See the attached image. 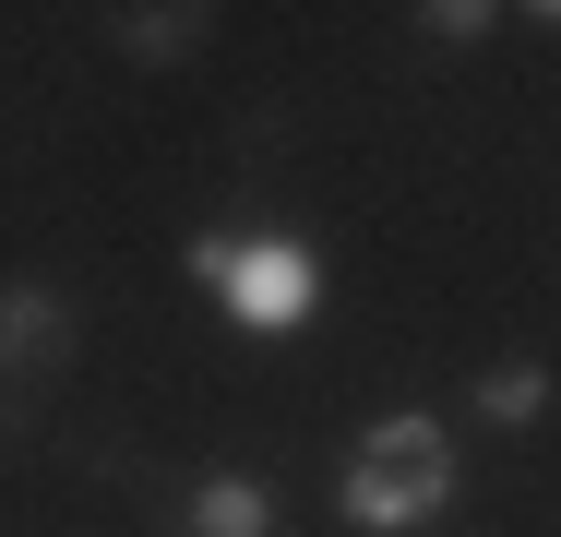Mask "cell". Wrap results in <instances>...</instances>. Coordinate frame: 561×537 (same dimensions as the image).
I'll use <instances>...</instances> for the list:
<instances>
[{
    "mask_svg": "<svg viewBox=\"0 0 561 537\" xmlns=\"http://www.w3.org/2000/svg\"><path fill=\"white\" fill-rule=\"evenodd\" d=\"M335 502H346L358 537H419L454 502V430L431 419V407H394V419L346 454V490H335Z\"/></svg>",
    "mask_w": 561,
    "mask_h": 537,
    "instance_id": "cell-1",
    "label": "cell"
},
{
    "mask_svg": "<svg viewBox=\"0 0 561 537\" xmlns=\"http://www.w3.org/2000/svg\"><path fill=\"white\" fill-rule=\"evenodd\" d=\"M216 299H227V322H239V334H299V322H311V299H323V275H311V251H299V239H239Z\"/></svg>",
    "mask_w": 561,
    "mask_h": 537,
    "instance_id": "cell-2",
    "label": "cell"
},
{
    "mask_svg": "<svg viewBox=\"0 0 561 537\" xmlns=\"http://www.w3.org/2000/svg\"><path fill=\"white\" fill-rule=\"evenodd\" d=\"M72 358V311H60V287H0V382H48Z\"/></svg>",
    "mask_w": 561,
    "mask_h": 537,
    "instance_id": "cell-3",
    "label": "cell"
},
{
    "mask_svg": "<svg viewBox=\"0 0 561 537\" xmlns=\"http://www.w3.org/2000/svg\"><path fill=\"white\" fill-rule=\"evenodd\" d=\"M180 526H192V537H275V490L239 478V466H216V478L180 502Z\"/></svg>",
    "mask_w": 561,
    "mask_h": 537,
    "instance_id": "cell-4",
    "label": "cell"
},
{
    "mask_svg": "<svg viewBox=\"0 0 561 537\" xmlns=\"http://www.w3.org/2000/svg\"><path fill=\"white\" fill-rule=\"evenodd\" d=\"M538 407H550V370H538V358H502V370L478 382V419H502V430H526Z\"/></svg>",
    "mask_w": 561,
    "mask_h": 537,
    "instance_id": "cell-5",
    "label": "cell"
},
{
    "mask_svg": "<svg viewBox=\"0 0 561 537\" xmlns=\"http://www.w3.org/2000/svg\"><path fill=\"white\" fill-rule=\"evenodd\" d=\"M119 48L131 60H192L204 48V12H119Z\"/></svg>",
    "mask_w": 561,
    "mask_h": 537,
    "instance_id": "cell-6",
    "label": "cell"
},
{
    "mask_svg": "<svg viewBox=\"0 0 561 537\" xmlns=\"http://www.w3.org/2000/svg\"><path fill=\"white\" fill-rule=\"evenodd\" d=\"M419 24H431V36H478V24H490V0H431Z\"/></svg>",
    "mask_w": 561,
    "mask_h": 537,
    "instance_id": "cell-7",
    "label": "cell"
},
{
    "mask_svg": "<svg viewBox=\"0 0 561 537\" xmlns=\"http://www.w3.org/2000/svg\"><path fill=\"white\" fill-rule=\"evenodd\" d=\"M550 24H561V0H550Z\"/></svg>",
    "mask_w": 561,
    "mask_h": 537,
    "instance_id": "cell-8",
    "label": "cell"
}]
</instances>
